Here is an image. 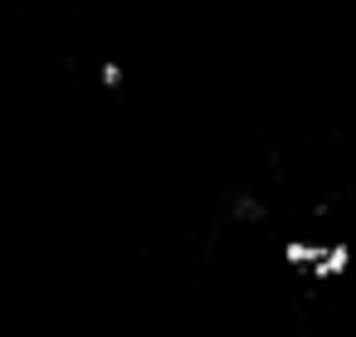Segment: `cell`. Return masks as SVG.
<instances>
[{"mask_svg":"<svg viewBox=\"0 0 356 337\" xmlns=\"http://www.w3.org/2000/svg\"><path fill=\"white\" fill-rule=\"evenodd\" d=\"M351 264H356V249L346 244V240H332V244H322V254H317V264H312V283H332V279H346L351 274Z\"/></svg>","mask_w":356,"mask_h":337,"instance_id":"obj_1","label":"cell"},{"mask_svg":"<svg viewBox=\"0 0 356 337\" xmlns=\"http://www.w3.org/2000/svg\"><path fill=\"white\" fill-rule=\"evenodd\" d=\"M317 254H322V240H288V244H283V264L298 269V274H312Z\"/></svg>","mask_w":356,"mask_h":337,"instance_id":"obj_2","label":"cell"}]
</instances>
